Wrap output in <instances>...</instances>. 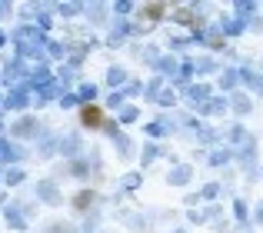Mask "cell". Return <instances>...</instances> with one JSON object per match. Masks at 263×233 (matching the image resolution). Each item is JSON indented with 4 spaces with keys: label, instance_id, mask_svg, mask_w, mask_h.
Masks as SVG:
<instances>
[{
    "label": "cell",
    "instance_id": "cell-1",
    "mask_svg": "<svg viewBox=\"0 0 263 233\" xmlns=\"http://www.w3.org/2000/svg\"><path fill=\"white\" fill-rule=\"evenodd\" d=\"M84 120L90 123V127H100V110H97V107H87V110H84Z\"/></svg>",
    "mask_w": 263,
    "mask_h": 233
},
{
    "label": "cell",
    "instance_id": "cell-2",
    "mask_svg": "<svg viewBox=\"0 0 263 233\" xmlns=\"http://www.w3.org/2000/svg\"><path fill=\"white\" fill-rule=\"evenodd\" d=\"M163 10H167L163 4H150V7H143V13H147L150 20H160V13H163Z\"/></svg>",
    "mask_w": 263,
    "mask_h": 233
},
{
    "label": "cell",
    "instance_id": "cell-3",
    "mask_svg": "<svg viewBox=\"0 0 263 233\" xmlns=\"http://www.w3.org/2000/svg\"><path fill=\"white\" fill-rule=\"evenodd\" d=\"M257 220L263 223V200H260V207H257Z\"/></svg>",
    "mask_w": 263,
    "mask_h": 233
}]
</instances>
